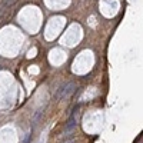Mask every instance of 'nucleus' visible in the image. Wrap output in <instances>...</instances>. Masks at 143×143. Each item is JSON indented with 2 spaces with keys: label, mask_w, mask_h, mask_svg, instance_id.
Wrapping results in <instances>:
<instances>
[{
  "label": "nucleus",
  "mask_w": 143,
  "mask_h": 143,
  "mask_svg": "<svg viewBox=\"0 0 143 143\" xmlns=\"http://www.w3.org/2000/svg\"><path fill=\"white\" fill-rule=\"evenodd\" d=\"M75 89H76V85L75 83H67V85H63V89H62V93H60V97L59 99L60 100H66V99H69V97L72 96V93L75 92Z\"/></svg>",
  "instance_id": "obj_1"
},
{
  "label": "nucleus",
  "mask_w": 143,
  "mask_h": 143,
  "mask_svg": "<svg viewBox=\"0 0 143 143\" xmlns=\"http://www.w3.org/2000/svg\"><path fill=\"white\" fill-rule=\"evenodd\" d=\"M77 109H79V104H76L72 110V114H70V117H69V120L66 122V132H70V130L75 129V126H76V112H77Z\"/></svg>",
  "instance_id": "obj_2"
},
{
  "label": "nucleus",
  "mask_w": 143,
  "mask_h": 143,
  "mask_svg": "<svg viewBox=\"0 0 143 143\" xmlns=\"http://www.w3.org/2000/svg\"><path fill=\"white\" fill-rule=\"evenodd\" d=\"M41 114H43V112H41V110H39V112H36V113H34V116H33V123L34 124H37V122L40 120Z\"/></svg>",
  "instance_id": "obj_3"
},
{
  "label": "nucleus",
  "mask_w": 143,
  "mask_h": 143,
  "mask_svg": "<svg viewBox=\"0 0 143 143\" xmlns=\"http://www.w3.org/2000/svg\"><path fill=\"white\" fill-rule=\"evenodd\" d=\"M62 143H75V139L73 137H64L63 140H62Z\"/></svg>",
  "instance_id": "obj_4"
}]
</instances>
